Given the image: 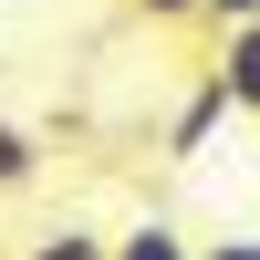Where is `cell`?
Listing matches in <instances>:
<instances>
[{
    "label": "cell",
    "instance_id": "cell-2",
    "mask_svg": "<svg viewBox=\"0 0 260 260\" xmlns=\"http://www.w3.org/2000/svg\"><path fill=\"white\" fill-rule=\"evenodd\" d=\"M229 73V104L240 115H260V21H240V31H219V52H208Z\"/></svg>",
    "mask_w": 260,
    "mask_h": 260
},
{
    "label": "cell",
    "instance_id": "cell-5",
    "mask_svg": "<svg viewBox=\"0 0 260 260\" xmlns=\"http://www.w3.org/2000/svg\"><path fill=\"white\" fill-rule=\"evenodd\" d=\"M21 260H115V250H104L94 229H42V240L21 250Z\"/></svg>",
    "mask_w": 260,
    "mask_h": 260
},
{
    "label": "cell",
    "instance_id": "cell-8",
    "mask_svg": "<svg viewBox=\"0 0 260 260\" xmlns=\"http://www.w3.org/2000/svg\"><path fill=\"white\" fill-rule=\"evenodd\" d=\"M198 260H260V240L240 229V240H219V250H198Z\"/></svg>",
    "mask_w": 260,
    "mask_h": 260
},
{
    "label": "cell",
    "instance_id": "cell-3",
    "mask_svg": "<svg viewBox=\"0 0 260 260\" xmlns=\"http://www.w3.org/2000/svg\"><path fill=\"white\" fill-rule=\"evenodd\" d=\"M31 177H42V136H31V125H11V115H0V198H21Z\"/></svg>",
    "mask_w": 260,
    "mask_h": 260
},
{
    "label": "cell",
    "instance_id": "cell-6",
    "mask_svg": "<svg viewBox=\"0 0 260 260\" xmlns=\"http://www.w3.org/2000/svg\"><path fill=\"white\" fill-rule=\"evenodd\" d=\"M136 21H156V31H177V21H208V0H125Z\"/></svg>",
    "mask_w": 260,
    "mask_h": 260
},
{
    "label": "cell",
    "instance_id": "cell-1",
    "mask_svg": "<svg viewBox=\"0 0 260 260\" xmlns=\"http://www.w3.org/2000/svg\"><path fill=\"white\" fill-rule=\"evenodd\" d=\"M229 115H240V104H229V73H219V62H198V73H187V94H177V115H167V156L198 167L208 136H219Z\"/></svg>",
    "mask_w": 260,
    "mask_h": 260
},
{
    "label": "cell",
    "instance_id": "cell-4",
    "mask_svg": "<svg viewBox=\"0 0 260 260\" xmlns=\"http://www.w3.org/2000/svg\"><path fill=\"white\" fill-rule=\"evenodd\" d=\"M115 260H198V250H187V240H177L167 219H136V229L115 240Z\"/></svg>",
    "mask_w": 260,
    "mask_h": 260
},
{
    "label": "cell",
    "instance_id": "cell-7",
    "mask_svg": "<svg viewBox=\"0 0 260 260\" xmlns=\"http://www.w3.org/2000/svg\"><path fill=\"white\" fill-rule=\"evenodd\" d=\"M208 21H219V31H240V21H260V0H208Z\"/></svg>",
    "mask_w": 260,
    "mask_h": 260
}]
</instances>
